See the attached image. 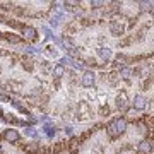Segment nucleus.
<instances>
[{"mask_svg": "<svg viewBox=\"0 0 154 154\" xmlns=\"http://www.w3.org/2000/svg\"><path fill=\"white\" fill-rule=\"evenodd\" d=\"M94 81H96V75H94V72L86 70V72L82 74V86H84V88H93Z\"/></svg>", "mask_w": 154, "mask_h": 154, "instance_id": "1", "label": "nucleus"}, {"mask_svg": "<svg viewBox=\"0 0 154 154\" xmlns=\"http://www.w3.org/2000/svg\"><path fill=\"white\" fill-rule=\"evenodd\" d=\"M43 130L46 132V135H48V137H53V135H55V127L50 125V123H46V125H45Z\"/></svg>", "mask_w": 154, "mask_h": 154, "instance_id": "14", "label": "nucleus"}, {"mask_svg": "<svg viewBox=\"0 0 154 154\" xmlns=\"http://www.w3.org/2000/svg\"><path fill=\"white\" fill-rule=\"evenodd\" d=\"M116 106H118L120 110H125L127 106H128V98H127L125 91H122V93L116 96Z\"/></svg>", "mask_w": 154, "mask_h": 154, "instance_id": "5", "label": "nucleus"}, {"mask_svg": "<svg viewBox=\"0 0 154 154\" xmlns=\"http://www.w3.org/2000/svg\"><path fill=\"white\" fill-rule=\"evenodd\" d=\"M98 55L101 57V58H103V60H110L111 58V50L110 48H98Z\"/></svg>", "mask_w": 154, "mask_h": 154, "instance_id": "9", "label": "nucleus"}, {"mask_svg": "<svg viewBox=\"0 0 154 154\" xmlns=\"http://www.w3.org/2000/svg\"><path fill=\"white\" fill-rule=\"evenodd\" d=\"M0 34H2V33H0Z\"/></svg>", "mask_w": 154, "mask_h": 154, "instance_id": "19", "label": "nucleus"}, {"mask_svg": "<svg viewBox=\"0 0 154 154\" xmlns=\"http://www.w3.org/2000/svg\"><path fill=\"white\" fill-rule=\"evenodd\" d=\"M120 75L123 77V79H128V77L132 75V70H130L128 67H122L120 69Z\"/></svg>", "mask_w": 154, "mask_h": 154, "instance_id": "15", "label": "nucleus"}, {"mask_svg": "<svg viewBox=\"0 0 154 154\" xmlns=\"http://www.w3.org/2000/svg\"><path fill=\"white\" fill-rule=\"evenodd\" d=\"M105 5V2H101V0H91V7L93 9H99V7Z\"/></svg>", "mask_w": 154, "mask_h": 154, "instance_id": "16", "label": "nucleus"}, {"mask_svg": "<svg viewBox=\"0 0 154 154\" xmlns=\"http://www.w3.org/2000/svg\"><path fill=\"white\" fill-rule=\"evenodd\" d=\"M146 103H147V99L144 98L142 94H137V96L134 98V108H135V110H144V108H146Z\"/></svg>", "mask_w": 154, "mask_h": 154, "instance_id": "7", "label": "nucleus"}, {"mask_svg": "<svg viewBox=\"0 0 154 154\" xmlns=\"http://www.w3.org/2000/svg\"><path fill=\"white\" fill-rule=\"evenodd\" d=\"M36 29L31 28V26H24L22 28V36H24V39H28V41H34L36 39Z\"/></svg>", "mask_w": 154, "mask_h": 154, "instance_id": "3", "label": "nucleus"}, {"mask_svg": "<svg viewBox=\"0 0 154 154\" xmlns=\"http://www.w3.org/2000/svg\"><path fill=\"white\" fill-rule=\"evenodd\" d=\"M113 125H115V128H116V132H118V135H122V134L127 130V120L125 118H115L113 120Z\"/></svg>", "mask_w": 154, "mask_h": 154, "instance_id": "4", "label": "nucleus"}, {"mask_svg": "<svg viewBox=\"0 0 154 154\" xmlns=\"http://www.w3.org/2000/svg\"><path fill=\"white\" fill-rule=\"evenodd\" d=\"M4 139H5L7 142L14 144V142H17L21 137H19V132H17L16 128H7L5 132H4Z\"/></svg>", "mask_w": 154, "mask_h": 154, "instance_id": "2", "label": "nucleus"}, {"mask_svg": "<svg viewBox=\"0 0 154 154\" xmlns=\"http://www.w3.org/2000/svg\"><path fill=\"white\" fill-rule=\"evenodd\" d=\"M0 152H2V146H0Z\"/></svg>", "mask_w": 154, "mask_h": 154, "instance_id": "18", "label": "nucleus"}, {"mask_svg": "<svg viewBox=\"0 0 154 154\" xmlns=\"http://www.w3.org/2000/svg\"><path fill=\"white\" fill-rule=\"evenodd\" d=\"M106 132H108V135H110V137H120V135H118V132H116V128H115V125H113V122H110V123H108V127H106Z\"/></svg>", "mask_w": 154, "mask_h": 154, "instance_id": "12", "label": "nucleus"}, {"mask_svg": "<svg viewBox=\"0 0 154 154\" xmlns=\"http://www.w3.org/2000/svg\"><path fill=\"white\" fill-rule=\"evenodd\" d=\"M26 135H29V137H38V132L34 128H31V127H28L26 128Z\"/></svg>", "mask_w": 154, "mask_h": 154, "instance_id": "17", "label": "nucleus"}, {"mask_svg": "<svg viewBox=\"0 0 154 154\" xmlns=\"http://www.w3.org/2000/svg\"><path fill=\"white\" fill-rule=\"evenodd\" d=\"M151 149H152V144H151V140H142V142L139 144V152H140V154L151 152Z\"/></svg>", "mask_w": 154, "mask_h": 154, "instance_id": "8", "label": "nucleus"}, {"mask_svg": "<svg viewBox=\"0 0 154 154\" xmlns=\"http://www.w3.org/2000/svg\"><path fill=\"white\" fill-rule=\"evenodd\" d=\"M63 74H65V67H63V65H60V63H58V65L53 67V75H55L57 79L63 77Z\"/></svg>", "mask_w": 154, "mask_h": 154, "instance_id": "10", "label": "nucleus"}, {"mask_svg": "<svg viewBox=\"0 0 154 154\" xmlns=\"http://www.w3.org/2000/svg\"><path fill=\"white\" fill-rule=\"evenodd\" d=\"M24 151H26L28 154H36L38 152V144H29V146L24 147Z\"/></svg>", "mask_w": 154, "mask_h": 154, "instance_id": "13", "label": "nucleus"}, {"mask_svg": "<svg viewBox=\"0 0 154 154\" xmlns=\"http://www.w3.org/2000/svg\"><path fill=\"white\" fill-rule=\"evenodd\" d=\"M110 31H111L113 36H122V34H123V26H122L120 22L111 21L110 22Z\"/></svg>", "mask_w": 154, "mask_h": 154, "instance_id": "6", "label": "nucleus"}, {"mask_svg": "<svg viewBox=\"0 0 154 154\" xmlns=\"http://www.w3.org/2000/svg\"><path fill=\"white\" fill-rule=\"evenodd\" d=\"M5 39L9 41V43H21V41H22L21 36H17V34H14V33H7L5 34Z\"/></svg>", "mask_w": 154, "mask_h": 154, "instance_id": "11", "label": "nucleus"}]
</instances>
